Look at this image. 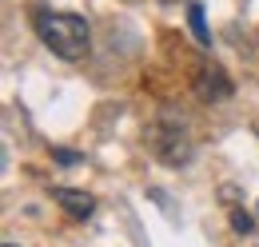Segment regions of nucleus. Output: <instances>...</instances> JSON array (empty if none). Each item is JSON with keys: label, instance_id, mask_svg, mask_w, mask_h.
Wrapping results in <instances>:
<instances>
[{"label": "nucleus", "instance_id": "obj_1", "mask_svg": "<svg viewBox=\"0 0 259 247\" xmlns=\"http://www.w3.org/2000/svg\"><path fill=\"white\" fill-rule=\"evenodd\" d=\"M36 32L60 60H84L88 56L92 32H88V20L76 16V12H48V16L36 20Z\"/></svg>", "mask_w": 259, "mask_h": 247}, {"label": "nucleus", "instance_id": "obj_2", "mask_svg": "<svg viewBox=\"0 0 259 247\" xmlns=\"http://www.w3.org/2000/svg\"><path fill=\"white\" fill-rule=\"evenodd\" d=\"M195 88L203 100H227L231 96V80L220 72V64H203V72L195 76Z\"/></svg>", "mask_w": 259, "mask_h": 247}, {"label": "nucleus", "instance_id": "obj_3", "mask_svg": "<svg viewBox=\"0 0 259 247\" xmlns=\"http://www.w3.org/2000/svg\"><path fill=\"white\" fill-rule=\"evenodd\" d=\"M52 199L64 208L68 216H76V219L92 216V208H96V199H92L88 191H72V187H52Z\"/></svg>", "mask_w": 259, "mask_h": 247}, {"label": "nucleus", "instance_id": "obj_4", "mask_svg": "<svg viewBox=\"0 0 259 247\" xmlns=\"http://www.w3.org/2000/svg\"><path fill=\"white\" fill-rule=\"evenodd\" d=\"M188 20H192V36L199 40V44H207L211 36H207V24H203V8H199V4H192V8H188Z\"/></svg>", "mask_w": 259, "mask_h": 247}, {"label": "nucleus", "instance_id": "obj_5", "mask_svg": "<svg viewBox=\"0 0 259 247\" xmlns=\"http://www.w3.org/2000/svg\"><path fill=\"white\" fill-rule=\"evenodd\" d=\"M231 227H235L239 235H251V231H255V219H251V212L235 208V212H231Z\"/></svg>", "mask_w": 259, "mask_h": 247}, {"label": "nucleus", "instance_id": "obj_6", "mask_svg": "<svg viewBox=\"0 0 259 247\" xmlns=\"http://www.w3.org/2000/svg\"><path fill=\"white\" fill-rule=\"evenodd\" d=\"M52 155H56V163H64V168H72V163H80V155H76V152H68V148H56Z\"/></svg>", "mask_w": 259, "mask_h": 247}, {"label": "nucleus", "instance_id": "obj_7", "mask_svg": "<svg viewBox=\"0 0 259 247\" xmlns=\"http://www.w3.org/2000/svg\"><path fill=\"white\" fill-rule=\"evenodd\" d=\"M163 4H176V0H163Z\"/></svg>", "mask_w": 259, "mask_h": 247}, {"label": "nucleus", "instance_id": "obj_8", "mask_svg": "<svg viewBox=\"0 0 259 247\" xmlns=\"http://www.w3.org/2000/svg\"><path fill=\"white\" fill-rule=\"evenodd\" d=\"M4 247H16V243H4Z\"/></svg>", "mask_w": 259, "mask_h": 247}]
</instances>
